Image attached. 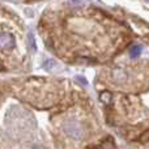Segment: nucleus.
Here are the masks:
<instances>
[{"mask_svg": "<svg viewBox=\"0 0 149 149\" xmlns=\"http://www.w3.org/2000/svg\"><path fill=\"white\" fill-rule=\"evenodd\" d=\"M63 130H64L65 135H67V136H70L71 139H73V140H80V139H82V136H84L82 127H81V124H80L77 120H68V122H65L64 126H63Z\"/></svg>", "mask_w": 149, "mask_h": 149, "instance_id": "f257e3e1", "label": "nucleus"}, {"mask_svg": "<svg viewBox=\"0 0 149 149\" xmlns=\"http://www.w3.org/2000/svg\"><path fill=\"white\" fill-rule=\"evenodd\" d=\"M15 45H16V42H15V38H13L12 34H9V33L0 34V49L10 50L15 47Z\"/></svg>", "mask_w": 149, "mask_h": 149, "instance_id": "f03ea898", "label": "nucleus"}, {"mask_svg": "<svg viewBox=\"0 0 149 149\" xmlns=\"http://www.w3.org/2000/svg\"><path fill=\"white\" fill-rule=\"evenodd\" d=\"M141 52H143L141 45H134V46L130 49L128 54H130V58H131V59H136V58H139L140 55H141Z\"/></svg>", "mask_w": 149, "mask_h": 149, "instance_id": "7ed1b4c3", "label": "nucleus"}, {"mask_svg": "<svg viewBox=\"0 0 149 149\" xmlns=\"http://www.w3.org/2000/svg\"><path fill=\"white\" fill-rule=\"evenodd\" d=\"M52 67H58V63L55 62V60H47L46 63L43 64V68L46 71H52Z\"/></svg>", "mask_w": 149, "mask_h": 149, "instance_id": "20e7f679", "label": "nucleus"}, {"mask_svg": "<svg viewBox=\"0 0 149 149\" xmlns=\"http://www.w3.org/2000/svg\"><path fill=\"white\" fill-rule=\"evenodd\" d=\"M76 81H79L80 84L82 82V85H84V86H86V85H88V81H86V79H85L84 76H76Z\"/></svg>", "mask_w": 149, "mask_h": 149, "instance_id": "39448f33", "label": "nucleus"}, {"mask_svg": "<svg viewBox=\"0 0 149 149\" xmlns=\"http://www.w3.org/2000/svg\"><path fill=\"white\" fill-rule=\"evenodd\" d=\"M29 37H30V43H31V46H33V50L36 51L37 47H36V42H34V38H33V34H29Z\"/></svg>", "mask_w": 149, "mask_h": 149, "instance_id": "423d86ee", "label": "nucleus"}, {"mask_svg": "<svg viewBox=\"0 0 149 149\" xmlns=\"http://www.w3.org/2000/svg\"><path fill=\"white\" fill-rule=\"evenodd\" d=\"M141 140H143V141H145V140H147V141H148V140H149V130H148L147 132H145V134H143Z\"/></svg>", "mask_w": 149, "mask_h": 149, "instance_id": "0eeeda50", "label": "nucleus"}, {"mask_svg": "<svg viewBox=\"0 0 149 149\" xmlns=\"http://www.w3.org/2000/svg\"><path fill=\"white\" fill-rule=\"evenodd\" d=\"M70 4H71V5H82L84 3H73V1H71Z\"/></svg>", "mask_w": 149, "mask_h": 149, "instance_id": "6e6552de", "label": "nucleus"}]
</instances>
